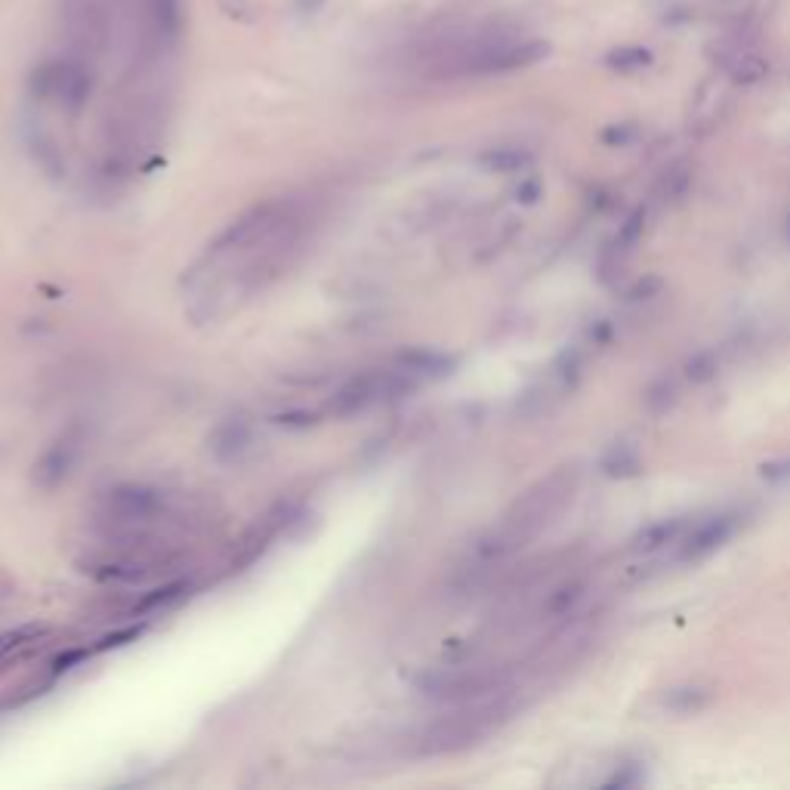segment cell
<instances>
[{
    "mask_svg": "<svg viewBox=\"0 0 790 790\" xmlns=\"http://www.w3.org/2000/svg\"><path fill=\"white\" fill-rule=\"evenodd\" d=\"M581 596H584V584L581 581H568V584L556 587L547 596V602H544V615L547 618H565L571 608L581 602Z\"/></svg>",
    "mask_w": 790,
    "mask_h": 790,
    "instance_id": "cell-18",
    "label": "cell"
},
{
    "mask_svg": "<svg viewBox=\"0 0 790 790\" xmlns=\"http://www.w3.org/2000/svg\"><path fill=\"white\" fill-rule=\"evenodd\" d=\"M47 633L50 630L44 624H22V627H13V630H4V633H0V664L10 661L19 652H25L28 645H34Z\"/></svg>",
    "mask_w": 790,
    "mask_h": 790,
    "instance_id": "cell-16",
    "label": "cell"
},
{
    "mask_svg": "<svg viewBox=\"0 0 790 790\" xmlns=\"http://www.w3.org/2000/svg\"><path fill=\"white\" fill-rule=\"evenodd\" d=\"M689 519L686 516H673V519H661V522H652L645 525L633 541H630V550L633 553H658V550H667L673 544L682 541V534L689 531Z\"/></svg>",
    "mask_w": 790,
    "mask_h": 790,
    "instance_id": "cell-11",
    "label": "cell"
},
{
    "mask_svg": "<svg viewBox=\"0 0 790 790\" xmlns=\"http://www.w3.org/2000/svg\"><path fill=\"white\" fill-rule=\"evenodd\" d=\"M250 448V429L244 420H226L220 423L217 429H213V436H210V451L217 460L223 463H232L238 460L244 451Z\"/></svg>",
    "mask_w": 790,
    "mask_h": 790,
    "instance_id": "cell-12",
    "label": "cell"
},
{
    "mask_svg": "<svg viewBox=\"0 0 790 790\" xmlns=\"http://www.w3.org/2000/svg\"><path fill=\"white\" fill-rule=\"evenodd\" d=\"M510 713L513 707L507 701V692L482 701L454 704V710L417 729V735L411 738V750L417 757H448V753L470 750L504 726L510 720Z\"/></svg>",
    "mask_w": 790,
    "mask_h": 790,
    "instance_id": "cell-3",
    "label": "cell"
},
{
    "mask_svg": "<svg viewBox=\"0 0 790 790\" xmlns=\"http://www.w3.org/2000/svg\"><path fill=\"white\" fill-rule=\"evenodd\" d=\"M760 476L772 485H781V482H790V457H775V460H766L760 466Z\"/></svg>",
    "mask_w": 790,
    "mask_h": 790,
    "instance_id": "cell-22",
    "label": "cell"
},
{
    "mask_svg": "<svg viewBox=\"0 0 790 790\" xmlns=\"http://www.w3.org/2000/svg\"><path fill=\"white\" fill-rule=\"evenodd\" d=\"M482 161H485L488 167L500 170V173H513V170H519V167H525V164H528V155H522V152H513V149H497V152L485 155Z\"/></svg>",
    "mask_w": 790,
    "mask_h": 790,
    "instance_id": "cell-20",
    "label": "cell"
},
{
    "mask_svg": "<svg viewBox=\"0 0 790 790\" xmlns=\"http://www.w3.org/2000/svg\"><path fill=\"white\" fill-rule=\"evenodd\" d=\"M738 513H716L710 519H701L695 525H689V531L682 534V541L676 544V559L679 562H701L710 553L720 550L729 537L738 531Z\"/></svg>",
    "mask_w": 790,
    "mask_h": 790,
    "instance_id": "cell-8",
    "label": "cell"
},
{
    "mask_svg": "<svg viewBox=\"0 0 790 790\" xmlns=\"http://www.w3.org/2000/svg\"><path fill=\"white\" fill-rule=\"evenodd\" d=\"M167 513V494L155 485L127 482L99 497V519L112 528L142 531Z\"/></svg>",
    "mask_w": 790,
    "mask_h": 790,
    "instance_id": "cell-7",
    "label": "cell"
},
{
    "mask_svg": "<svg viewBox=\"0 0 790 790\" xmlns=\"http://www.w3.org/2000/svg\"><path fill=\"white\" fill-rule=\"evenodd\" d=\"M510 670L500 664H457V667H436L417 676V692L442 701V704H466L504 695L510 689Z\"/></svg>",
    "mask_w": 790,
    "mask_h": 790,
    "instance_id": "cell-4",
    "label": "cell"
},
{
    "mask_svg": "<svg viewBox=\"0 0 790 790\" xmlns=\"http://www.w3.org/2000/svg\"><path fill=\"white\" fill-rule=\"evenodd\" d=\"M784 235H787V241H790V217H787V226H784Z\"/></svg>",
    "mask_w": 790,
    "mask_h": 790,
    "instance_id": "cell-23",
    "label": "cell"
},
{
    "mask_svg": "<svg viewBox=\"0 0 790 790\" xmlns=\"http://www.w3.org/2000/svg\"><path fill=\"white\" fill-rule=\"evenodd\" d=\"M420 380L414 374H408L405 368H374V371H362L349 377L328 402V414L334 417H352L362 414L380 402L389 399H402L405 392H411Z\"/></svg>",
    "mask_w": 790,
    "mask_h": 790,
    "instance_id": "cell-6",
    "label": "cell"
},
{
    "mask_svg": "<svg viewBox=\"0 0 790 790\" xmlns=\"http://www.w3.org/2000/svg\"><path fill=\"white\" fill-rule=\"evenodd\" d=\"M608 65H615L621 71H633V68H645L652 65V53L642 47H621L618 53L608 56Z\"/></svg>",
    "mask_w": 790,
    "mask_h": 790,
    "instance_id": "cell-19",
    "label": "cell"
},
{
    "mask_svg": "<svg viewBox=\"0 0 790 790\" xmlns=\"http://www.w3.org/2000/svg\"><path fill=\"white\" fill-rule=\"evenodd\" d=\"M581 470L578 463L559 466L541 482H534L525 494H519L516 504L504 513L491 531H485L470 550V571H488L519 553L531 537L541 534L578 494Z\"/></svg>",
    "mask_w": 790,
    "mask_h": 790,
    "instance_id": "cell-2",
    "label": "cell"
},
{
    "mask_svg": "<svg viewBox=\"0 0 790 790\" xmlns=\"http://www.w3.org/2000/svg\"><path fill=\"white\" fill-rule=\"evenodd\" d=\"M81 445H84L81 426H68L65 433H59L53 445L41 454V460L34 463V485L44 491H53L56 485H62L81 454Z\"/></svg>",
    "mask_w": 790,
    "mask_h": 790,
    "instance_id": "cell-9",
    "label": "cell"
},
{
    "mask_svg": "<svg viewBox=\"0 0 790 790\" xmlns=\"http://www.w3.org/2000/svg\"><path fill=\"white\" fill-rule=\"evenodd\" d=\"M599 470L608 479H633L642 473V457L633 445H615V448H608V454L602 457Z\"/></svg>",
    "mask_w": 790,
    "mask_h": 790,
    "instance_id": "cell-15",
    "label": "cell"
},
{
    "mask_svg": "<svg viewBox=\"0 0 790 790\" xmlns=\"http://www.w3.org/2000/svg\"><path fill=\"white\" fill-rule=\"evenodd\" d=\"M189 593V584L186 581H176V584H164L152 593L142 596L136 605H133V615H149V612H158V608H167L173 605L176 599H183Z\"/></svg>",
    "mask_w": 790,
    "mask_h": 790,
    "instance_id": "cell-17",
    "label": "cell"
},
{
    "mask_svg": "<svg viewBox=\"0 0 790 790\" xmlns=\"http://www.w3.org/2000/svg\"><path fill=\"white\" fill-rule=\"evenodd\" d=\"M28 90L38 102L56 105V109L78 115L93 93V68L87 56L68 53V56H53L44 59L38 68L31 71Z\"/></svg>",
    "mask_w": 790,
    "mask_h": 790,
    "instance_id": "cell-5",
    "label": "cell"
},
{
    "mask_svg": "<svg viewBox=\"0 0 790 790\" xmlns=\"http://www.w3.org/2000/svg\"><path fill=\"white\" fill-rule=\"evenodd\" d=\"M664 710L676 713V716H692V713H701L713 704V689L707 686H676V689H667L664 698H661Z\"/></svg>",
    "mask_w": 790,
    "mask_h": 790,
    "instance_id": "cell-14",
    "label": "cell"
},
{
    "mask_svg": "<svg viewBox=\"0 0 790 790\" xmlns=\"http://www.w3.org/2000/svg\"><path fill=\"white\" fill-rule=\"evenodd\" d=\"M395 365L405 368L408 374H414L417 380L423 377H445L454 371V358L451 355H442V352H433V349H405L395 358Z\"/></svg>",
    "mask_w": 790,
    "mask_h": 790,
    "instance_id": "cell-13",
    "label": "cell"
},
{
    "mask_svg": "<svg viewBox=\"0 0 790 790\" xmlns=\"http://www.w3.org/2000/svg\"><path fill=\"white\" fill-rule=\"evenodd\" d=\"M309 229L312 213L300 198H272L244 210L207 244L183 281L192 291V318L229 315L263 294L303 257Z\"/></svg>",
    "mask_w": 790,
    "mask_h": 790,
    "instance_id": "cell-1",
    "label": "cell"
},
{
    "mask_svg": "<svg viewBox=\"0 0 790 790\" xmlns=\"http://www.w3.org/2000/svg\"><path fill=\"white\" fill-rule=\"evenodd\" d=\"M713 371H716V358H713L710 352H698V355H692V358H689V365H686V374H689L692 383H704V380H710Z\"/></svg>",
    "mask_w": 790,
    "mask_h": 790,
    "instance_id": "cell-21",
    "label": "cell"
},
{
    "mask_svg": "<svg viewBox=\"0 0 790 790\" xmlns=\"http://www.w3.org/2000/svg\"><path fill=\"white\" fill-rule=\"evenodd\" d=\"M139 7L149 31L146 53L164 56L179 44V34H183V0H139Z\"/></svg>",
    "mask_w": 790,
    "mask_h": 790,
    "instance_id": "cell-10",
    "label": "cell"
}]
</instances>
